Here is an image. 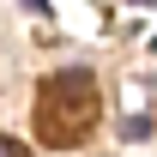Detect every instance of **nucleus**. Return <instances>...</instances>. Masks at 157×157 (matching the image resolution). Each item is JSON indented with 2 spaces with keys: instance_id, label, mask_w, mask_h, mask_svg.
Masks as SVG:
<instances>
[{
  "instance_id": "nucleus-1",
  "label": "nucleus",
  "mask_w": 157,
  "mask_h": 157,
  "mask_svg": "<svg viewBox=\"0 0 157 157\" xmlns=\"http://www.w3.org/2000/svg\"><path fill=\"white\" fill-rule=\"evenodd\" d=\"M103 115V97H97V78L85 73V67H67V73L42 78L36 91V133L42 145H73L97 127Z\"/></svg>"
},
{
  "instance_id": "nucleus-2",
  "label": "nucleus",
  "mask_w": 157,
  "mask_h": 157,
  "mask_svg": "<svg viewBox=\"0 0 157 157\" xmlns=\"http://www.w3.org/2000/svg\"><path fill=\"white\" fill-rule=\"evenodd\" d=\"M0 157H30V151H24V145H18L12 133H0Z\"/></svg>"
},
{
  "instance_id": "nucleus-3",
  "label": "nucleus",
  "mask_w": 157,
  "mask_h": 157,
  "mask_svg": "<svg viewBox=\"0 0 157 157\" xmlns=\"http://www.w3.org/2000/svg\"><path fill=\"white\" fill-rule=\"evenodd\" d=\"M133 6H157V0H133Z\"/></svg>"
}]
</instances>
